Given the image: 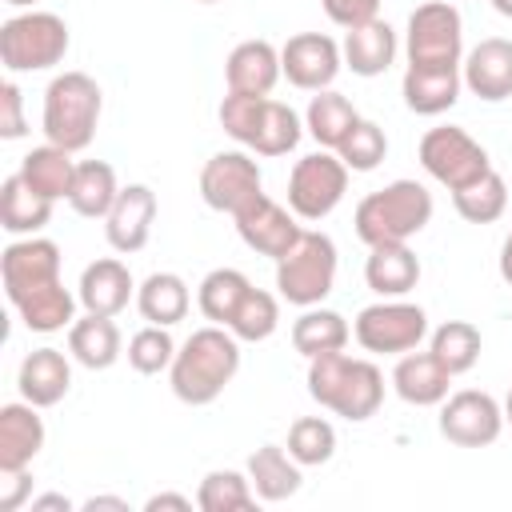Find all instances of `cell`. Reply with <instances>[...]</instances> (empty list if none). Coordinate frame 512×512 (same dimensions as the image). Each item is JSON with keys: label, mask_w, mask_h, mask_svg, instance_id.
<instances>
[{"label": "cell", "mask_w": 512, "mask_h": 512, "mask_svg": "<svg viewBox=\"0 0 512 512\" xmlns=\"http://www.w3.org/2000/svg\"><path fill=\"white\" fill-rule=\"evenodd\" d=\"M288 456L300 464V468H320L332 460L336 452V428L324 420V416H300L292 420L288 428Z\"/></svg>", "instance_id": "41"}, {"label": "cell", "mask_w": 512, "mask_h": 512, "mask_svg": "<svg viewBox=\"0 0 512 512\" xmlns=\"http://www.w3.org/2000/svg\"><path fill=\"white\" fill-rule=\"evenodd\" d=\"M320 4H324V16L340 28H360L380 12V0H320Z\"/></svg>", "instance_id": "46"}, {"label": "cell", "mask_w": 512, "mask_h": 512, "mask_svg": "<svg viewBox=\"0 0 512 512\" xmlns=\"http://www.w3.org/2000/svg\"><path fill=\"white\" fill-rule=\"evenodd\" d=\"M308 396L320 408L360 424V420L376 416V408L384 404V376L372 360L348 356L344 348L324 352V356L308 360Z\"/></svg>", "instance_id": "2"}, {"label": "cell", "mask_w": 512, "mask_h": 512, "mask_svg": "<svg viewBox=\"0 0 512 512\" xmlns=\"http://www.w3.org/2000/svg\"><path fill=\"white\" fill-rule=\"evenodd\" d=\"M68 52V24L56 12H20L0 24V64L8 72H44Z\"/></svg>", "instance_id": "6"}, {"label": "cell", "mask_w": 512, "mask_h": 512, "mask_svg": "<svg viewBox=\"0 0 512 512\" xmlns=\"http://www.w3.org/2000/svg\"><path fill=\"white\" fill-rule=\"evenodd\" d=\"M68 352L76 364L92 368V372H104L120 360V328L112 316H96V312H84L80 320H72L68 328Z\"/></svg>", "instance_id": "26"}, {"label": "cell", "mask_w": 512, "mask_h": 512, "mask_svg": "<svg viewBox=\"0 0 512 512\" xmlns=\"http://www.w3.org/2000/svg\"><path fill=\"white\" fill-rule=\"evenodd\" d=\"M96 508H116V512H128V504L120 496H92L84 500V512H96Z\"/></svg>", "instance_id": "50"}, {"label": "cell", "mask_w": 512, "mask_h": 512, "mask_svg": "<svg viewBox=\"0 0 512 512\" xmlns=\"http://www.w3.org/2000/svg\"><path fill=\"white\" fill-rule=\"evenodd\" d=\"M364 280L380 300L408 296L420 284V260L408 244H372L364 260Z\"/></svg>", "instance_id": "22"}, {"label": "cell", "mask_w": 512, "mask_h": 512, "mask_svg": "<svg viewBox=\"0 0 512 512\" xmlns=\"http://www.w3.org/2000/svg\"><path fill=\"white\" fill-rule=\"evenodd\" d=\"M4 4H12V8H32L36 0H4Z\"/></svg>", "instance_id": "54"}, {"label": "cell", "mask_w": 512, "mask_h": 512, "mask_svg": "<svg viewBox=\"0 0 512 512\" xmlns=\"http://www.w3.org/2000/svg\"><path fill=\"white\" fill-rule=\"evenodd\" d=\"M452 204H456V212H460L468 224H492V220H500L504 208H508V184H504V176H500L496 168H488L480 180L456 188V192H452Z\"/></svg>", "instance_id": "38"}, {"label": "cell", "mask_w": 512, "mask_h": 512, "mask_svg": "<svg viewBox=\"0 0 512 512\" xmlns=\"http://www.w3.org/2000/svg\"><path fill=\"white\" fill-rule=\"evenodd\" d=\"M352 336L372 356H404L428 336V312L408 300H376L352 320Z\"/></svg>", "instance_id": "8"}, {"label": "cell", "mask_w": 512, "mask_h": 512, "mask_svg": "<svg viewBox=\"0 0 512 512\" xmlns=\"http://www.w3.org/2000/svg\"><path fill=\"white\" fill-rule=\"evenodd\" d=\"M236 220V232H240V240L252 248V252H260V256H268V260H280L296 240H300V216L292 212V208H284V204H276L272 196H256L244 212H236L232 216Z\"/></svg>", "instance_id": "15"}, {"label": "cell", "mask_w": 512, "mask_h": 512, "mask_svg": "<svg viewBox=\"0 0 512 512\" xmlns=\"http://www.w3.org/2000/svg\"><path fill=\"white\" fill-rule=\"evenodd\" d=\"M356 124H360V112L352 108V100H348V96H340V92L324 88V92H316V96L308 100L304 128H308V136H312L320 148L336 152V148L344 144V136H348Z\"/></svg>", "instance_id": "31"}, {"label": "cell", "mask_w": 512, "mask_h": 512, "mask_svg": "<svg viewBox=\"0 0 512 512\" xmlns=\"http://www.w3.org/2000/svg\"><path fill=\"white\" fill-rule=\"evenodd\" d=\"M268 96H248V92H228L220 100V128L248 148L252 132H256V120H260V108H264Z\"/></svg>", "instance_id": "44"}, {"label": "cell", "mask_w": 512, "mask_h": 512, "mask_svg": "<svg viewBox=\"0 0 512 512\" xmlns=\"http://www.w3.org/2000/svg\"><path fill=\"white\" fill-rule=\"evenodd\" d=\"M404 52L412 68H460L464 56V20L456 4L428 0L408 16Z\"/></svg>", "instance_id": "7"}, {"label": "cell", "mask_w": 512, "mask_h": 512, "mask_svg": "<svg viewBox=\"0 0 512 512\" xmlns=\"http://www.w3.org/2000/svg\"><path fill=\"white\" fill-rule=\"evenodd\" d=\"M432 220V192L420 180H392L356 204V236L372 244H408Z\"/></svg>", "instance_id": "3"}, {"label": "cell", "mask_w": 512, "mask_h": 512, "mask_svg": "<svg viewBox=\"0 0 512 512\" xmlns=\"http://www.w3.org/2000/svg\"><path fill=\"white\" fill-rule=\"evenodd\" d=\"M44 448L40 408L20 400L0 408V468H28Z\"/></svg>", "instance_id": "23"}, {"label": "cell", "mask_w": 512, "mask_h": 512, "mask_svg": "<svg viewBox=\"0 0 512 512\" xmlns=\"http://www.w3.org/2000/svg\"><path fill=\"white\" fill-rule=\"evenodd\" d=\"M100 84L88 72H60L44 88V136L48 144H60L68 152H84L100 124Z\"/></svg>", "instance_id": "4"}, {"label": "cell", "mask_w": 512, "mask_h": 512, "mask_svg": "<svg viewBox=\"0 0 512 512\" xmlns=\"http://www.w3.org/2000/svg\"><path fill=\"white\" fill-rule=\"evenodd\" d=\"M252 504H256V488L248 472H236V468H212L196 488L200 512H244Z\"/></svg>", "instance_id": "37"}, {"label": "cell", "mask_w": 512, "mask_h": 512, "mask_svg": "<svg viewBox=\"0 0 512 512\" xmlns=\"http://www.w3.org/2000/svg\"><path fill=\"white\" fill-rule=\"evenodd\" d=\"M0 280H4V292L8 300L16 304L20 296L60 280V248L44 236H24V240H12L4 252H0Z\"/></svg>", "instance_id": "14"}, {"label": "cell", "mask_w": 512, "mask_h": 512, "mask_svg": "<svg viewBox=\"0 0 512 512\" xmlns=\"http://www.w3.org/2000/svg\"><path fill=\"white\" fill-rule=\"evenodd\" d=\"M52 204L48 196H40L36 188L24 184V176H8L0 188V228L12 236H36L48 220H52Z\"/></svg>", "instance_id": "28"}, {"label": "cell", "mask_w": 512, "mask_h": 512, "mask_svg": "<svg viewBox=\"0 0 512 512\" xmlns=\"http://www.w3.org/2000/svg\"><path fill=\"white\" fill-rule=\"evenodd\" d=\"M460 88H464V76L460 68H412L404 72V104L416 112V116H440L448 112L456 100H460Z\"/></svg>", "instance_id": "25"}, {"label": "cell", "mask_w": 512, "mask_h": 512, "mask_svg": "<svg viewBox=\"0 0 512 512\" xmlns=\"http://www.w3.org/2000/svg\"><path fill=\"white\" fill-rule=\"evenodd\" d=\"M24 132H28V124H24V96H20V88L12 80H4L0 84V136L4 140H20Z\"/></svg>", "instance_id": "45"}, {"label": "cell", "mask_w": 512, "mask_h": 512, "mask_svg": "<svg viewBox=\"0 0 512 512\" xmlns=\"http://www.w3.org/2000/svg\"><path fill=\"white\" fill-rule=\"evenodd\" d=\"M200 196L212 212H244L256 196H264V180H260V164L232 148V152H216L204 168H200Z\"/></svg>", "instance_id": "12"}, {"label": "cell", "mask_w": 512, "mask_h": 512, "mask_svg": "<svg viewBox=\"0 0 512 512\" xmlns=\"http://www.w3.org/2000/svg\"><path fill=\"white\" fill-rule=\"evenodd\" d=\"M340 52H344V64L356 76H364V80L384 76L392 68V60H396V32H392L388 20L376 16V20L360 24V28H348Z\"/></svg>", "instance_id": "24"}, {"label": "cell", "mask_w": 512, "mask_h": 512, "mask_svg": "<svg viewBox=\"0 0 512 512\" xmlns=\"http://www.w3.org/2000/svg\"><path fill=\"white\" fill-rule=\"evenodd\" d=\"M20 176L28 188H36L48 200H68L72 192V176H76V160L68 148L60 144H40L20 160Z\"/></svg>", "instance_id": "32"}, {"label": "cell", "mask_w": 512, "mask_h": 512, "mask_svg": "<svg viewBox=\"0 0 512 512\" xmlns=\"http://www.w3.org/2000/svg\"><path fill=\"white\" fill-rule=\"evenodd\" d=\"M336 284V244L328 232H300V240L276 260V288L280 300L296 308L324 304Z\"/></svg>", "instance_id": "5"}, {"label": "cell", "mask_w": 512, "mask_h": 512, "mask_svg": "<svg viewBox=\"0 0 512 512\" xmlns=\"http://www.w3.org/2000/svg\"><path fill=\"white\" fill-rule=\"evenodd\" d=\"M336 156L348 164V172H372L388 156V136H384L380 124H372V120L360 116V124L344 136V144L336 148Z\"/></svg>", "instance_id": "42"}, {"label": "cell", "mask_w": 512, "mask_h": 512, "mask_svg": "<svg viewBox=\"0 0 512 512\" xmlns=\"http://www.w3.org/2000/svg\"><path fill=\"white\" fill-rule=\"evenodd\" d=\"M156 192L148 184H128L120 188L112 212L104 216V236L108 244L120 252V256H132L148 244L152 236V224H156Z\"/></svg>", "instance_id": "16"}, {"label": "cell", "mask_w": 512, "mask_h": 512, "mask_svg": "<svg viewBox=\"0 0 512 512\" xmlns=\"http://www.w3.org/2000/svg\"><path fill=\"white\" fill-rule=\"evenodd\" d=\"M448 384H452V372L432 356V352H404L392 368V388L404 404H416V408H432V404H444L448 396Z\"/></svg>", "instance_id": "21"}, {"label": "cell", "mask_w": 512, "mask_h": 512, "mask_svg": "<svg viewBox=\"0 0 512 512\" xmlns=\"http://www.w3.org/2000/svg\"><path fill=\"white\" fill-rule=\"evenodd\" d=\"M464 88L488 104H500L512 96V40L488 36L460 60Z\"/></svg>", "instance_id": "17"}, {"label": "cell", "mask_w": 512, "mask_h": 512, "mask_svg": "<svg viewBox=\"0 0 512 512\" xmlns=\"http://www.w3.org/2000/svg\"><path fill=\"white\" fill-rule=\"evenodd\" d=\"M32 500V472L28 468H0V512H16Z\"/></svg>", "instance_id": "47"}, {"label": "cell", "mask_w": 512, "mask_h": 512, "mask_svg": "<svg viewBox=\"0 0 512 512\" xmlns=\"http://www.w3.org/2000/svg\"><path fill=\"white\" fill-rule=\"evenodd\" d=\"M76 300H80V296H72L60 280H52V284H44V288L20 296L12 308L20 312V320H24L28 332H60V328H72V320H76Z\"/></svg>", "instance_id": "33"}, {"label": "cell", "mask_w": 512, "mask_h": 512, "mask_svg": "<svg viewBox=\"0 0 512 512\" xmlns=\"http://www.w3.org/2000/svg\"><path fill=\"white\" fill-rule=\"evenodd\" d=\"M348 192V164L336 152H312L300 156L288 176V208L300 220H324L336 212V204Z\"/></svg>", "instance_id": "10"}, {"label": "cell", "mask_w": 512, "mask_h": 512, "mask_svg": "<svg viewBox=\"0 0 512 512\" xmlns=\"http://www.w3.org/2000/svg\"><path fill=\"white\" fill-rule=\"evenodd\" d=\"M136 308H140V316H144L148 324L172 328V324H180V320L188 316L192 292H188L184 276H176V272H152V276L136 288Z\"/></svg>", "instance_id": "30"}, {"label": "cell", "mask_w": 512, "mask_h": 512, "mask_svg": "<svg viewBox=\"0 0 512 512\" xmlns=\"http://www.w3.org/2000/svg\"><path fill=\"white\" fill-rule=\"evenodd\" d=\"M200 4H220V0H200Z\"/></svg>", "instance_id": "55"}, {"label": "cell", "mask_w": 512, "mask_h": 512, "mask_svg": "<svg viewBox=\"0 0 512 512\" xmlns=\"http://www.w3.org/2000/svg\"><path fill=\"white\" fill-rule=\"evenodd\" d=\"M492 8H496L500 16H508V20H512V0H492Z\"/></svg>", "instance_id": "52"}, {"label": "cell", "mask_w": 512, "mask_h": 512, "mask_svg": "<svg viewBox=\"0 0 512 512\" xmlns=\"http://www.w3.org/2000/svg\"><path fill=\"white\" fill-rule=\"evenodd\" d=\"M160 508H176V512H188V508H192V500H188V496H180V492H160V496H148L144 512H160Z\"/></svg>", "instance_id": "48"}, {"label": "cell", "mask_w": 512, "mask_h": 512, "mask_svg": "<svg viewBox=\"0 0 512 512\" xmlns=\"http://www.w3.org/2000/svg\"><path fill=\"white\" fill-rule=\"evenodd\" d=\"M348 336H352L348 320H344L340 312H332V308H320V304L304 308L300 320L292 324V348H296L304 360L324 356V352H340V348L348 344Z\"/></svg>", "instance_id": "34"}, {"label": "cell", "mask_w": 512, "mask_h": 512, "mask_svg": "<svg viewBox=\"0 0 512 512\" xmlns=\"http://www.w3.org/2000/svg\"><path fill=\"white\" fill-rule=\"evenodd\" d=\"M236 372H240V340L224 324H208V328H196L176 348L168 380L176 400L200 408V404H212L232 384Z\"/></svg>", "instance_id": "1"}, {"label": "cell", "mask_w": 512, "mask_h": 512, "mask_svg": "<svg viewBox=\"0 0 512 512\" xmlns=\"http://www.w3.org/2000/svg\"><path fill=\"white\" fill-rule=\"evenodd\" d=\"M248 480H252L256 496L268 500V504H280V500L296 496L300 484H304L300 464H296L280 444H260V448L248 456Z\"/></svg>", "instance_id": "27"}, {"label": "cell", "mask_w": 512, "mask_h": 512, "mask_svg": "<svg viewBox=\"0 0 512 512\" xmlns=\"http://www.w3.org/2000/svg\"><path fill=\"white\" fill-rule=\"evenodd\" d=\"M504 432V404L480 388H460L440 404V436L456 448H488Z\"/></svg>", "instance_id": "11"}, {"label": "cell", "mask_w": 512, "mask_h": 512, "mask_svg": "<svg viewBox=\"0 0 512 512\" xmlns=\"http://www.w3.org/2000/svg\"><path fill=\"white\" fill-rule=\"evenodd\" d=\"M500 276H504V284H512V232L500 244Z\"/></svg>", "instance_id": "51"}, {"label": "cell", "mask_w": 512, "mask_h": 512, "mask_svg": "<svg viewBox=\"0 0 512 512\" xmlns=\"http://www.w3.org/2000/svg\"><path fill=\"white\" fill-rule=\"evenodd\" d=\"M416 156H420L424 172H428L436 184H444L448 192H456V188H464V184L480 180V176L492 168V160H488L484 144H480V140H472V136H468L464 128H456V124L428 128V132L420 136Z\"/></svg>", "instance_id": "9"}, {"label": "cell", "mask_w": 512, "mask_h": 512, "mask_svg": "<svg viewBox=\"0 0 512 512\" xmlns=\"http://www.w3.org/2000/svg\"><path fill=\"white\" fill-rule=\"evenodd\" d=\"M16 388L28 404L36 408H52L68 396L72 388V364L60 348H36L20 360V372H16Z\"/></svg>", "instance_id": "19"}, {"label": "cell", "mask_w": 512, "mask_h": 512, "mask_svg": "<svg viewBox=\"0 0 512 512\" xmlns=\"http://www.w3.org/2000/svg\"><path fill=\"white\" fill-rule=\"evenodd\" d=\"M504 424L512 428V388H508V396H504Z\"/></svg>", "instance_id": "53"}, {"label": "cell", "mask_w": 512, "mask_h": 512, "mask_svg": "<svg viewBox=\"0 0 512 512\" xmlns=\"http://www.w3.org/2000/svg\"><path fill=\"white\" fill-rule=\"evenodd\" d=\"M76 296H80L84 312H96V316H120V312L128 308V300L136 296V284H132V272H128L124 260L104 256V260H92V264L80 272Z\"/></svg>", "instance_id": "18"}, {"label": "cell", "mask_w": 512, "mask_h": 512, "mask_svg": "<svg viewBox=\"0 0 512 512\" xmlns=\"http://www.w3.org/2000/svg\"><path fill=\"white\" fill-rule=\"evenodd\" d=\"M28 504H32V512H68V508H72V500H68V496H60V492H48V496H32Z\"/></svg>", "instance_id": "49"}, {"label": "cell", "mask_w": 512, "mask_h": 512, "mask_svg": "<svg viewBox=\"0 0 512 512\" xmlns=\"http://www.w3.org/2000/svg\"><path fill=\"white\" fill-rule=\"evenodd\" d=\"M248 288L252 284H248V276L240 268H212L200 280V288H196V308H200L204 320L228 328V320L236 316V308H240V300H244Z\"/></svg>", "instance_id": "36"}, {"label": "cell", "mask_w": 512, "mask_h": 512, "mask_svg": "<svg viewBox=\"0 0 512 512\" xmlns=\"http://www.w3.org/2000/svg\"><path fill=\"white\" fill-rule=\"evenodd\" d=\"M120 196V184H116V172L112 164L104 160H80L76 164V176H72V192H68V204L76 216L84 220H104L112 212Z\"/></svg>", "instance_id": "29"}, {"label": "cell", "mask_w": 512, "mask_h": 512, "mask_svg": "<svg viewBox=\"0 0 512 512\" xmlns=\"http://www.w3.org/2000/svg\"><path fill=\"white\" fill-rule=\"evenodd\" d=\"M300 136H304L300 116L288 104H280V100L268 96L264 108H260V120H256V132H252L248 148L256 156H288L300 144Z\"/></svg>", "instance_id": "35"}, {"label": "cell", "mask_w": 512, "mask_h": 512, "mask_svg": "<svg viewBox=\"0 0 512 512\" xmlns=\"http://www.w3.org/2000/svg\"><path fill=\"white\" fill-rule=\"evenodd\" d=\"M172 360H176V344H172V336H168L164 324H148V328H140L128 340V364L140 376H156V372L172 368Z\"/></svg>", "instance_id": "43"}, {"label": "cell", "mask_w": 512, "mask_h": 512, "mask_svg": "<svg viewBox=\"0 0 512 512\" xmlns=\"http://www.w3.org/2000/svg\"><path fill=\"white\" fill-rule=\"evenodd\" d=\"M280 48L268 40H244L228 52L224 60V80L228 92H248V96H268L280 80Z\"/></svg>", "instance_id": "20"}, {"label": "cell", "mask_w": 512, "mask_h": 512, "mask_svg": "<svg viewBox=\"0 0 512 512\" xmlns=\"http://www.w3.org/2000/svg\"><path fill=\"white\" fill-rule=\"evenodd\" d=\"M276 328H280V300H276L272 292H264V288H248L244 300H240V308H236V316L228 320V332H232L236 340L260 344V340H268Z\"/></svg>", "instance_id": "40"}, {"label": "cell", "mask_w": 512, "mask_h": 512, "mask_svg": "<svg viewBox=\"0 0 512 512\" xmlns=\"http://www.w3.org/2000/svg\"><path fill=\"white\" fill-rule=\"evenodd\" d=\"M480 348H484L480 328H476V324H468V320H444V324L432 332V344H428V352H432V356H436L452 376H460V372L476 368Z\"/></svg>", "instance_id": "39"}, {"label": "cell", "mask_w": 512, "mask_h": 512, "mask_svg": "<svg viewBox=\"0 0 512 512\" xmlns=\"http://www.w3.org/2000/svg\"><path fill=\"white\" fill-rule=\"evenodd\" d=\"M340 68H344V52L324 32H296L280 48V72L300 92H324V88H332V80L340 76Z\"/></svg>", "instance_id": "13"}]
</instances>
